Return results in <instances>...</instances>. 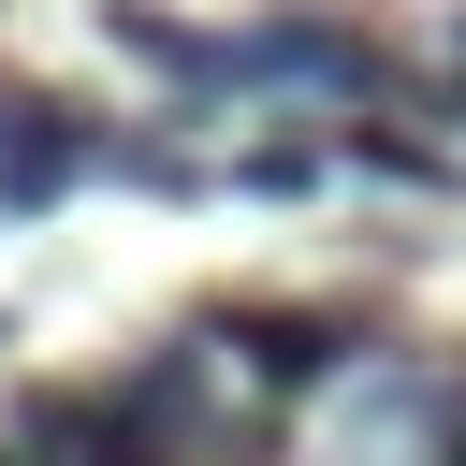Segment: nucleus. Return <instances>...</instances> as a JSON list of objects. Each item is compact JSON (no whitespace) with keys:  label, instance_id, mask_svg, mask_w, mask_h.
Segmentation results:
<instances>
[{"label":"nucleus","instance_id":"nucleus-1","mask_svg":"<svg viewBox=\"0 0 466 466\" xmlns=\"http://www.w3.org/2000/svg\"><path fill=\"white\" fill-rule=\"evenodd\" d=\"M233 87H320V102H393V58L335 15H262L233 29Z\"/></svg>","mask_w":466,"mask_h":466},{"label":"nucleus","instance_id":"nucleus-2","mask_svg":"<svg viewBox=\"0 0 466 466\" xmlns=\"http://www.w3.org/2000/svg\"><path fill=\"white\" fill-rule=\"evenodd\" d=\"M102 146H116V131H87V116L44 102V87H15V102H0V218L58 204L73 175H102Z\"/></svg>","mask_w":466,"mask_h":466},{"label":"nucleus","instance_id":"nucleus-3","mask_svg":"<svg viewBox=\"0 0 466 466\" xmlns=\"http://www.w3.org/2000/svg\"><path fill=\"white\" fill-rule=\"evenodd\" d=\"M15 451H29V466H160V437H146L116 393H29V408H15Z\"/></svg>","mask_w":466,"mask_h":466},{"label":"nucleus","instance_id":"nucleus-4","mask_svg":"<svg viewBox=\"0 0 466 466\" xmlns=\"http://www.w3.org/2000/svg\"><path fill=\"white\" fill-rule=\"evenodd\" d=\"M218 335H233V350H248V364H262L277 393H306V379H335V364L364 350V335H350L335 306H233Z\"/></svg>","mask_w":466,"mask_h":466},{"label":"nucleus","instance_id":"nucleus-5","mask_svg":"<svg viewBox=\"0 0 466 466\" xmlns=\"http://www.w3.org/2000/svg\"><path fill=\"white\" fill-rule=\"evenodd\" d=\"M102 44H131L146 73H175L189 102L233 87V29H189V15H160V0H102Z\"/></svg>","mask_w":466,"mask_h":466},{"label":"nucleus","instance_id":"nucleus-6","mask_svg":"<svg viewBox=\"0 0 466 466\" xmlns=\"http://www.w3.org/2000/svg\"><path fill=\"white\" fill-rule=\"evenodd\" d=\"M116 408H131L160 451H189V437H204V350H146V364L116 379Z\"/></svg>","mask_w":466,"mask_h":466},{"label":"nucleus","instance_id":"nucleus-7","mask_svg":"<svg viewBox=\"0 0 466 466\" xmlns=\"http://www.w3.org/2000/svg\"><path fill=\"white\" fill-rule=\"evenodd\" d=\"M233 189H262V204H291V189H320V160H306V146H248V160H233Z\"/></svg>","mask_w":466,"mask_h":466},{"label":"nucleus","instance_id":"nucleus-8","mask_svg":"<svg viewBox=\"0 0 466 466\" xmlns=\"http://www.w3.org/2000/svg\"><path fill=\"white\" fill-rule=\"evenodd\" d=\"M350 160H364V175H393V189H422V175H437V146H408V131H350Z\"/></svg>","mask_w":466,"mask_h":466},{"label":"nucleus","instance_id":"nucleus-9","mask_svg":"<svg viewBox=\"0 0 466 466\" xmlns=\"http://www.w3.org/2000/svg\"><path fill=\"white\" fill-rule=\"evenodd\" d=\"M437 466H466V393H437Z\"/></svg>","mask_w":466,"mask_h":466},{"label":"nucleus","instance_id":"nucleus-10","mask_svg":"<svg viewBox=\"0 0 466 466\" xmlns=\"http://www.w3.org/2000/svg\"><path fill=\"white\" fill-rule=\"evenodd\" d=\"M451 73H466V15H451Z\"/></svg>","mask_w":466,"mask_h":466},{"label":"nucleus","instance_id":"nucleus-11","mask_svg":"<svg viewBox=\"0 0 466 466\" xmlns=\"http://www.w3.org/2000/svg\"><path fill=\"white\" fill-rule=\"evenodd\" d=\"M451 116H466V73H451Z\"/></svg>","mask_w":466,"mask_h":466},{"label":"nucleus","instance_id":"nucleus-12","mask_svg":"<svg viewBox=\"0 0 466 466\" xmlns=\"http://www.w3.org/2000/svg\"><path fill=\"white\" fill-rule=\"evenodd\" d=\"M0 466H29V451H15V437H0Z\"/></svg>","mask_w":466,"mask_h":466},{"label":"nucleus","instance_id":"nucleus-13","mask_svg":"<svg viewBox=\"0 0 466 466\" xmlns=\"http://www.w3.org/2000/svg\"><path fill=\"white\" fill-rule=\"evenodd\" d=\"M0 350H15V320H0Z\"/></svg>","mask_w":466,"mask_h":466}]
</instances>
